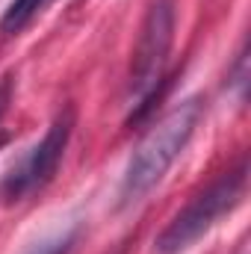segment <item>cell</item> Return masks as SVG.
<instances>
[{
    "mask_svg": "<svg viewBox=\"0 0 251 254\" xmlns=\"http://www.w3.org/2000/svg\"><path fill=\"white\" fill-rule=\"evenodd\" d=\"M71 130H74V107L68 104L51 122L45 139L6 175V181H3V198L6 201H24L27 195H33V192H39L42 187L51 184V178L57 175V169L63 163Z\"/></svg>",
    "mask_w": 251,
    "mask_h": 254,
    "instance_id": "cell-4",
    "label": "cell"
},
{
    "mask_svg": "<svg viewBox=\"0 0 251 254\" xmlns=\"http://www.w3.org/2000/svg\"><path fill=\"white\" fill-rule=\"evenodd\" d=\"M48 3H51V0H12V3L6 6L3 18H0V33H6V36L21 33Z\"/></svg>",
    "mask_w": 251,
    "mask_h": 254,
    "instance_id": "cell-5",
    "label": "cell"
},
{
    "mask_svg": "<svg viewBox=\"0 0 251 254\" xmlns=\"http://www.w3.org/2000/svg\"><path fill=\"white\" fill-rule=\"evenodd\" d=\"M228 86L237 89L240 101H246V89H249V51H246V45L237 54V63L231 65V71H228Z\"/></svg>",
    "mask_w": 251,
    "mask_h": 254,
    "instance_id": "cell-6",
    "label": "cell"
},
{
    "mask_svg": "<svg viewBox=\"0 0 251 254\" xmlns=\"http://www.w3.org/2000/svg\"><path fill=\"white\" fill-rule=\"evenodd\" d=\"M249 187V157L237 163V169L225 172L219 181H213L204 192H198L187 207L163 228V234L154 240L157 254H181L195 246L222 216H228L234 207H240Z\"/></svg>",
    "mask_w": 251,
    "mask_h": 254,
    "instance_id": "cell-2",
    "label": "cell"
},
{
    "mask_svg": "<svg viewBox=\"0 0 251 254\" xmlns=\"http://www.w3.org/2000/svg\"><path fill=\"white\" fill-rule=\"evenodd\" d=\"M175 42V3L172 0H154L148 6V15L139 30V42L133 51V68H130V95L136 98V110L130 122H139L154 95H160L163 68L169 60Z\"/></svg>",
    "mask_w": 251,
    "mask_h": 254,
    "instance_id": "cell-3",
    "label": "cell"
},
{
    "mask_svg": "<svg viewBox=\"0 0 251 254\" xmlns=\"http://www.w3.org/2000/svg\"><path fill=\"white\" fill-rule=\"evenodd\" d=\"M9 98H12V77H3V80H0V116H3Z\"/></svg>",
    "mask_w": 251,
    "mask_h": 254,
    "instance_id": "cell-8",
    "label": "cell"
},
{
    "mask_svg": "<svg viewBox=\"0 0 251 254\" xmlns=\"http://www.w3.org/2000/svg\"><path fill=\"white\" fill-rule=\"evenodd\" d=\"M201 116H204L201 98H189L184 104H178L175 110H169L157 125L151 127V133L133 151L125 178H122V207H130V204L142 201L166 178L172 163L189 145Z\"/></svg>",
    "mask_w": 251,
    "mask_h": 254,
    "instance_id": "cell-1",
    "label": "cell"
},
{
    "mask_svg": "<svg viewBox=\"0 0 251 254\" xmlns=\"http://www.w3.org/2000/svg\"><path fill=\"white\" fill-rule=\"evenodd\" d=\"M77 237H80V231L71 228V231H65V234H60V237H54V240H45L42 246H36L30 254H71L74 252Z\"/></svg>",
    "mask_w": 251,
    "mask_h": 254,
    "instance_id": "cell-7",
    "label": "cell"
}]
</instances>
